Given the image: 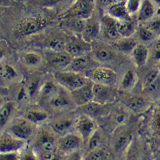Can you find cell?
Listing matches in <instances>:
<instances>
[{"mask_svg":"<svg viewBox=\"0 0 160 160\" xmlns=\"http://www.w3.org/2000/svg\"><path fill=\"white\" fill-rule=\"evenodd\" d=\"M48 20L42 16H32L21 20L14 29L17 37H29L38 33L47 27Z\"/></svg>","mask_w":160,"mask_h":160,"instance_id":"obj_1","label":"cell"},{"mask_svg":"<svg viewBox=\"0 0 160 160\" xmlns=\"http://www.w3.org/2000/svg\"><path fill=\"white\" fill-rule=\"evenodd\" d=\"M95 0H76L63 15L62 19L86 20L93 16Z\"/></svg>","mask_w":160,"mask_h":160,"instance_id":"obj_2","label":"cell"},{"mask_svg":"<svg viewBox=\"0 0 160 160\" xmlns=\"http://www.w3.org/2000/svg\"><path fill=\"white\" fill-rule=\"evenodd\" d=\"M54 78L57 83L72 91L83 86L86 81L81 74L72 71H61L54 74Z\"/></svg>","mask_w":160,"mask_h":160,"instance_id":"obj_3","label":"cell"},{"mask_svg":"<svg viewBox=\"0 0 160 160\" xmlns=\"http://www.w3.org/2000/svg\"><path fill=\"white\" fill-rule=\"evenodd\" d=\"M92 50L90 43L86 41L83 39L71 38L66 40L65 51L72 57H76L88 54Z\"/></svg>","mask_w":160,"mask_h":160,"instance_id":"obj_4","label":"cell"},{"mask_svg":"<svg viewBox=\"0 0 160 160\" xmlns=\"http://www.w3.org/2000/svg\"><path fill=\"white\" fill-rule=\"evenodd\" d=\"M92 85L93 84L86 82L83 86L71 91V98L75 104L82 106L94 100Z\"/></svg>","mask_w":160,"mask_h":160,"instance_id":"obj_5","label":"cell"},{"mask_svg":"<svg viewBox=\"0 0 160 160\" xmlns=\"http://www.w3.org/2000/svg\"><path fill=\"white\" fill-rule=\"evenodd\" d=\"M117 74L112 70L106 68H96L91 72L93 81L110 86L116 81Z\"/></svg>","mask_w":160,"mask_h":160,"instance_id":"obj_6","label":"cell"},{"mask_svg":"<svg viewBox=\"0 0 160 160\" xmlns=\"http://www.w3.org/2000/svg\"><path fill=\"white\" fill-rule=\"evenodd\" d=\"M46 58L50 65L60 68H68L73 57L65 51H48Z\"/></svg>","mask_w":160,"mask_h":160,"instance_id":"obj_7","label":"cell"},{"mask_svg":"<svg viewBox=\"0 0 160 160\" xmlns=\"http://www.w3.org/2000/svg\"><path fill=\"white\" fill-rule=\"evenodd\" d=\"M94 61L92 57L88 54L73 57L72 62L68 67L69 71L80 73L94 68Z\"/></svg>","mask_w":160,"mask_h":160,"instance_id":"obj_8","label":"cell"},{"mask_svg":"<svg viewBox=\"0 0 160 160\" xmlns=\"http://www.w3.org/2000/svg\"><path fill=\"white\" fill-rule=\"evenodd\" d=\"M100 25L99 22L92 16L86 20L85 26L82 34V39L90 43L98 37L100 33Z\"/></svg>","mask_w":160,"mask_h":160,"instance_id":"obj_9","label":"cell"},{"mask_svg":"<svg viewBox=\"0 0 160 160\" xmlns=\"http://www.w3.org/2000/svg\"><path fill=\"white\" fill-rule=\"evenodd\" d=\"M128 12L127 6L123 1L111 4L107 8L108 14L118 21L129 20Z\"/></svg>","mask_w":160,"mask_h":160,"instance_id":"obj_10","label":"cell"},{"mask_svg":"<svg viewBox=\"0 0 160 160\" xmlns=\"http://www.w3.org/2000/svg\"><path fill=\"white\" fill-rule=\"evenodd\" d=\"M22 145H23V141L6 135L2 136L1 139L0 150L2 153H10L20 149Z\"/></svg>","mask_w":160,"mask_h":160,"instance_id":"obj_11","label":"cell"},{"mask_svg":"<svg viewBox=\"0 0 160 160\" xmlns=\"http://www.w3.org/2000/svg\"><path fill=\"white\" fill-rule=\"evenodd\" d=\"M11 131L20 139H26L32 132L30 124L26 121L20 120L14 123L11 127Z\"/></svg>","mask_w":160,"mask_h":160,"instance_id":"obj_12","label":"cell"},{"mask_svg":"<svg viewBox=\"0 0 160 160\" xmlns=\"http://www.w3.org/2000/svg\"><path fill=\"white\" fill-rule=\"evenodd\" d=\"M92 91L94 94V99L96 102H105L110 99L112 95L110 88L108 85L106 84L94 83L92 85Z\"/></svg>","mask_w":160,"mask_h":160,"instance_id":"obj_13","label":"cell"},{"mask_svg":"<svg viewBox=\"0 0 160 160\" xmlns=\"http://www.w3.org/2000/svg\"><path fill=\"white\" fill-rule=\"evenodd\" d=\"M37 143L39 147L42 150V152L54 151L55 148L54 138L46 131H42L39 133Z\"/></svg>","mask_w":160,"mask_h":160,"instance_id":"obj_14","label":"cell"},{"mask_svg":"<svg viewBox=\"0 0 160 160\" xmlns=\"http://www.w3.org/2000/svg\"><path fill=\"white\" fill-rule=\"evenodd\" d=\"M95 124L92 120L87 116L80 118L78 123V129L83 139H87L94 131Z\"/></svg>","mask_w":160,"mask_h":160,"instance_id":"obj_15","label":"cell"},{"mask_svg":"<svg viewBox=\"0 0 160 160\" xmlns=\"http://www.w3.org/2000/svg\"><path fill=\"white\" fill-rule=\"evenodd\" d=\"M80 143L79 138L75 135L70 134L64 136L61 139L59 147L63 152L73 150L78 147Z\"/></svg>","mask_w":160,"mask_h":160,"instance_id":"obj_16","label":"cell"},{"mask_svg":"<svg viewBox=\"0 0 160 160\" xmlns=\"http://www.w3.org/2000/svg\"><path fill=\"white\" fill-rule=\"evenodd\" d=\"M133 59L139 66H144L148 60V50L143 44H137L132 51Z\"/></svg>","mask_w":160,"mask_h":160,"instance_id":"obj_17","label":"cell"},{"mask_svg":"<svg viewBox=\"0 0 160 160\" xmlns=\"http://www.w3.org/2000/svg\"><path fill=\"white\" fill-rule=\"evenodd\" d=\"M71 102L70 97L63 91L58 90L50 99V104L55 108H63L68 106Z\"/></svg>","mask_w":160,"mask_h":160,"instance_id":"obj_18","label":"cell"},{"mask_svg":"<svg viewBox=\"0 0 160 160\" xmlns=\"http://www.w3.org/2000/svg\"><path fill=\"white\" fill-rule=\"evenodd\" d=\"M23 63L28 67L35 68L41 64L42 57L39 53L34 51H28L24 53L22 57Z\"/></svg>","mask_w":160,"mask_h":160,"instance_id":"obj_19","label":"cell"},{"mask_svg":"<svg viewBox=\"0 0 160 160\" xmlns=\"http://www.w3.org/2000/svg\"><path fill=\"white\" fill-rule=\"evenodd\" d=\"M155 13V8L150 0H144L141 5L138 19L140 21H145L152 18Z\"/></svg>","mask_w":160,"mask_h":160,"instance_id":"obj_20","label":"cell"},{"mask_svg":"<svg viewBox=\"0 0 160 160\" xmlns=\"http://www.w3.org/2000/svg\"><path fill=\"white\" fill-rule=\"evenodd\" d=\"M66 41L60 37H52L47 40L45 47L48 51H64Z\"/></svg>","mask_w":160,"mask_h":160,"instance_id":"obj_21","label":"cell"},{"mask_svg":"<svg viewBox=\"0 0 160 160\" xmlns=\"http://www.w3.org/2000/svg\"><path fill=\"white\" fill-rule=\"evenodd\" d=\"M117 29L121 36H122L124 38L129 37L134 33L135 24L131 23L130 20L118 21Z\"/></svg>","mask_w":160,"mask_h":160,"instance_id":"obj_22","label":"cell"},{"mask_svg":"<svg viewBox=\"0 0 160 160\" xmlns=\"http://www.w3.org/2000/svg\"><path fill=\"white\" fill-rule=\"evenodd\" d=\"M73 120L70 118H64L55 122L52 124V128L57 134L63 135L72 126Z\"/></svg>","mask_w":160,"mask_h":160,"instance_id":"obj_23","label":"cell"},{"mask_svg":"<svg viewBox=\"0 0 160 160\" xmlns=\"http://www.w3.org/2000/svg\"><path fill=\"white\" fill-rule=\"evenodd\" d=\"M137 44L138 43H137V42L134 39L126 37L118 41L117 43L116 46L119 51L124 53H127L132 51V50H134Z\"/></svg>","mask_w":160,"mask_h":160,"instance_id":"obj_24","label":"cell"},{"mask_svg":"<svg viewBox=\"0 0 160 160\" xmlns=\"http://www.w3.org/2000/svg\"><path fill=\"white\" fill-rule=\"evenodd\" d=\"M41 94L43 98L51 99L58 91L55 83L52 81H47L41 88Z\"/></svg>","mask_w":160,"mask_h":160,"instance_id":"obj_25","label":"cell"},{"mask_svg":"<svg viewBox=\"0 0 160 160\" xmlns=\"http://www.w3.org/2000/svg\"><path fill=\"white\" fill-rule=\"evenodd\" d=\"M131 136L127 132H122L119 134L115 139L114 142V149L117 152L122 151L129 143L131 141Z\"/></svg>","mask_w":160,"mask_h":160,"instance_id":"obj_26","label":"cell"},{"mask_svg":"<svg viewBox=\"0 0 160 160\" xmlns=\"http://www.w3.org/2000/svg\"><path fill=\"white\" fill-rule=\"evenodd\" d=\"M80 107L83 109V112H85L88 115H92V116H95V115L99 114V113L101 112L102 108H103L101 104L93 101Z\"/></svg>","mask_w":160,"mask_h":160,"instance_id":"obj_27","label":"cell"},{"mask_svg":"<svg viewBox=\"0 0 160 160\" xmlns=\"http://www.w3.org/2000/svg\"><path fill=\"white\" fill-rule=\"evenodd\" d=\"M94 57L96 60L101 62H108L113 60L114 56L112 51L106 48L98 49L94 51Z\"/></svg>","mask_w":160,"mask_h":160,"instance_id":"obj_28","label":"cell"},{"mask_svg":"<svg viewBox=\"0 0 160 160\" xmlns=\"http://www.w3.org/2000/svg\"><path fill=\"white\" fill-rule=\"evenodd\" d=\"M1 75L6 81H11L17 77V72L11 64H4L1 66Z\"/></svg>","mask_w":160,"mask_h":160,"instance_id":"obj_29","label":"cell"},{"mask_svg":"<svg viewBox=\"0 0 160 160\" xmlns=\"http://www.w3.org/2000/svg\"><path fill=\"white\" fill-rule=\"evenodd\" d=\"M68 22V27L72 31H74L75 33L82 34L83 30L85 26L86 20H81V19H68L67 20Z\"/></svg>","mask_w":160,"mask_h":160,"instance_id":"obj_30","label":"cell"},{"mask_svg":"<svg viewBox=\"0 0 160 160\" xmlns=\"http://www.w3.org/2000/svg\"><path fill=\"white\" fill-rule=\"evenodd\" d=\"M26 118L31 122L37 123L47 119V114L44 112H41V111L32 110L27 112L26 115Z\"/></svg>","mask_w":160,"mask_h":160,"instance_id":"obj_31","label":"cell"},{"mask_svg":"<svg viewBox=\"0 0 160 160\" xmlns=\"http://www.w3.org/2000/svg\"><path fill=\"white\" fill-rule=\"evenodd\" d=\"M128 107L135 112H138L144 108L146 105L145 100L141 97H134L128 101Z\"/></svg>","mask_w":160,"mask_h":160,"instance_id":"obj_32","label":"cell"},{"mask_svg":"<svg viewBox=\"0 0 160 160\" xmlns=\"http://www.w3.org/2000/svg\"><path fill=\"white\" fill-rule=\"evenodd\" d=\"M135 81V72L132 70H128L124 73L121 81V86L124 88L131 87Z\"/></svg>","mask_w":160,"mask_h":160,"instance_id":"obj_33","label":"cell"},{"mask_svg":"<svg viewBox=\"0 0 160 160\" xmlns=\"http://www.w3.org/2000/svg\"><path fill=\"white\" fill-rule=\"evenodd\" d=\"M12 109V104L11 103H8L4 105L0 112V124L1 127L5 124L11 114Z\"/></svg>","mask_w":160,"mask_h":160,"instance_id":"obj_34","label":"cell"},{"mask_svg":"<svg viewBox=\"0 0 160 160\" xmlns=\"http://www.w3.org/2000/svg\"><path fill=\"white\" fill-rule=\"evenodd\" d=\"M139 35L141 40L143 41H149L156 36L153 32H152L146 26H141L139 30Z\"/></svg>","mask_w":160,"mask_h":160,"instance_id":"obj_35","label":"cell"},{"mask_svg":"<svg viewBox=\"0 0 160 160\" xmlns=\"http://www.w3.org/2000/svg\"><path fill=\"white\" fill-rule=\"evenodd\" d=\"M104 35L108 39L112 40V41L117 40L120 37H121L118 30L117 26L104 28Z\"/></svg>","mask_w":160,"mask_h":160,"instance_id":"obj_36","label":"cell"},{"mask_svg":"<svg viewBox=\"0 0 160 160\" xmlns=\"http://www.w3.org/2000/svg\"><path fill=\"white\" fill-rule=\"evenodd\" d=\"M145 91L149 95L157 94L160 91V76L154 81L153 83H150L148 85L145 87Z\"/></svg>","mask_w":160,"mask_h":160,"instance_id":"obj_37","label":"cell"},{"mask_svg":"<svg viewBox=\"0 0 160 160\" xmlns=\"http://www.w3.org/2000/svg\"><path fill=\"white\" fill-rule=\"evenodd\" d=\"M100 141V135L98 132H95L92 137L90 138V141H89L88 143V147L89 149L91 151H94L97 149L98 147Z\"/></svg>","mask_w":160,"mask_h":160,"instance_id":"obj_38","label":"cell"},{"mask_svg":"<svg viewBox=\"0 0 160 160\" xmlns=\"http://www.w3.org/2000/svg\"><path fill=\"white\" fill-rule=\"evenodd\" d=\"M105 153L101 149H96L91 151L87 155L86 160H104Z\"/></svg>","mask_w":160,"mask_h":160,"instance_id":"obj_39","label":"cell"},{"mask_svg":"<svg viewBox=\"0 0 160 160\" xmlns=\"http://www.w3.org/2000/svg\"><path fill=\"white\" fill-rule=\"evenodd\" d=\"M155 35L160 33V20H153L145 25Z\"/></svg>","mask_w":160,"mask_h":160,"instance_id":"obj_40","label":"cell"},{"mask_svg":"<svg viewBox=\"0 0 160 160\" xmlns=\"http://www.w3.org/2000/svg\"><path fill=\"white\" fill-rule=\"evenodd\" d=\"M160 76L159 72L158 71H152L150 72L148 75H147L145 79V87L148 85L150 83H153L154 81H155Z\"/></svg>","mask_w":160,"mask_h":160,"instance_id":"obj_41","label":"cell"},{"mask_svg":"<svg viewBox=\"0 0 160 160\" xmlns=\"http://www.w3.org/2000/svg\"><path fill=\"white\" fill-rule=\"evenodd\" d=\"M41 160H57V155L55 151H48V152H42Z\"/></svg>","mask_w":160,"mask_h":160,"instance_id":"obj_42","label":"cell"},{"mask_svg":"<svg viewBox=\"0 0 160 160\" xmlns=\"http://www.w3.org/2000/svg\"><path fill=\"white\" fill-rule=\"evenodd\" d=\"M140 2L139 0H128L127 4L128 11L130 12H136L139 7Z\"/></svg>","mask_w":160,"mask_h":160,"instance_id":"obj_43","label":"cell"},{"mask_svg":"<svg viewBox=\"0 0 160 160\" xmlns=\"http://www.w3.org/2000/svg\"><path fill=\"white\" fill-rule=\"evenodd\" d=\"M20 160H36L34 155L30 149H26L22 153Z\"/></svg>","mask_w":160,"mask_h":160,"instance_id":"obj_44","label":"cell"},{"mask_svg":"<svg viewBox=\"0 0 160 160\" xmlns=\"http://www.w3.org/2000/svg\"><path fill=\"white\" fill-rule=\"evenodd\" d=\"M126 160H138V152L135 147H132L128 152Z\"/></svg>","mask_w":160,"mask_h":160,"instance_id":"obj_45","label":"cell"},{"mask_svg":"<svg viewBox=\"0 0 160 160\" xmlns=\"http://www.w3.org/2000/svg\"><path fill=\"white\" fill-rule=\"evenodd\" d=\"M1 160H18L17 155L14 153H3L1 155Z\"/></svg>","mask_w":160,"mask_h":160,"instance_id":"obj_46","label":"cell"},{"mask_svg":"<svg viewBox=\"0 0 160 160\" xmlns=\"http://www.w3.org/2000/svg\"><path fill=\"white\" fill-rule=\"evenodd\" d=\"M38 87V81H35L31 83L28 87V93L30 95H32L34 93L37 91V88Z\"/></svg>","mask_w":160,"mask_h":160,"instance_id":"obj_47","label":"cell"},{"mask_svg":"<svg viewBox=\"0 0 160 160\" xmlns=\"http://www.w3.org/2000/svg\"><path fill=\"white\" fill-rule=\"evenodd\" d=\"M64 1L65 0H43V4L44 6H54Z\"/></svg>","mask_w":160,"mask_h":160,"instance_id":"obj_48","label":"cell"},{"mask_svg":"<svg viewBox=\"0 0 160 160\" xmlns=\"http://www.w3.org/2000/svg\"><path fill=\"white\" fill-rule=\"evenodd\" d=\"M153 56H154L156 60L160 59V41H159L156 44V45L155 46Z\"/></svg>","mask_w":160,"mask_h":160,"instance_id":"obj_49","label":"cell"},{"mask_svg":"<svg viewBox=\"0 0 160 160\" xmlns=\"http://www.w3.org/2000/svg\"><path fill=\"white\" fill-rule=\"evenodd\" d=\"M68 160H81V155L79 152H75L70 155Z\"/></svg>","mask_w":160,"mask_h":160,"instance_id":"obj_50","label":"cell"},{"mask_svg":"<svg viewBox=\"0 0 160 160\" xmlns=\"http://www.w3.org/2000/svg\"><path fill=\"white\" fill-rule=\"evenodd\" d=\"M126 120V116H125V115L123 114H118L116 118V120L117 121L118 123H122L124 120Z\"/></svg>","mask_w":160,"mask_h":160,"instance_id":"obj_51","label":"cell"},{"mask_svg":"<svg viewBox=\"0 0 160 160\" xmlns=\"http://www.w3.org/2000/svg\"><path fill=\"white\" fill-rule=\"evenodd\" d=\"M121 1H123V0H102V2H103V3L106 4V5L107 6H110L111 4H113L114 3L119 2Z\"/></svg>","mask_w":160,"mask_h":160,"instance_id":"obj_52","label":"cell"},{"mask_svg":"<svg viewBox=\"0 0 160 160\" xmlns=\"http://www.w3.org/2000/svg\"><path fill=\"white\" fill-rule=\"evenodd\" d=\"M157 125H158V128H159V130L160 131V116L159 117V118H158V120Z\"/></svg>","mask_w":160,"mask_h":160,"instance_id":"obj_53","label":"cell"},{"mask_svg":"<svg viewBox=\"0 0 160 160\" xmlns=\"http://www.w3.org/2000/svg\"><path fill=\"white\" fill-rule=\"evenodd\" d=\"M155 2H156V3H158V5L160 6V0H154Z\"/></svg>","mask_w":160,"mask_h":160,"instance_id":"obj_54","label":"cell"},{"mask_svg":"<svg viewBox=\"0 0 160 160\" xmlns=\"http://www.w3.org/2000/svg\"><path fill=\"white\" fill-rule=\"evenodd\" d=\"M159 41H160V40H159Z\"/></svg>","mask_w":160,"mask_h":160,"instance_id":"obj_55","label":"cell"}]
</instances>
